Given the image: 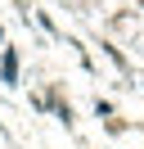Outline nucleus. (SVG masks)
I'll use <instances>...</instances> for the list:
<instances>
[{
    "label": "nucleus",
    "mask_w": 144,
    "mask_h": 149,
    "mask_svg": "<svg viewBox=\"0 0 144 149\" xmlns=\"http://www.w3.org/2000/svg\"><path fill=\"white\" fill-rule=\"evenodd\" d=\"M14 77H18V54L9 50V54H5V81H14Z\"/></svg>",
    "instance_id": "f257e3e1"
}]
</instances>
